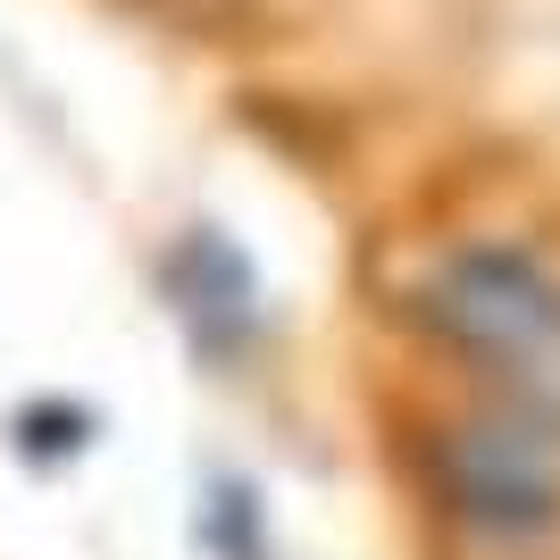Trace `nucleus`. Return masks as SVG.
<instances>
[{"mask_svg":"<svg viewBox=\"0 0 560 560\" xmlns=\"http://www.w3.org/2000/svg\"><path fill=\"white\" fill-rule=\"evenodd\" d=\"M419 318L452 360L486 376V394L511 419L544 427L560 444V268L518 243H452L419 284Z\"/></svg>","mask_w":560,"mask_h":560,"instance_id":"1","label":"nucleus"},{"mask_svg":"<svg viewBox=\"0 0 560 560\" xmlns=\"http://www.w3.org/2000/svg\"><path fill=\"white\" fill-rule=\"evenodd\" d=\"M427 477L477 536H552L560 527V444L511 410H468L427 427Z\"/></svg>","mask_w":560,"mask_h":560,"instance_id":"2","label":"nucleus"}]
</instances>
